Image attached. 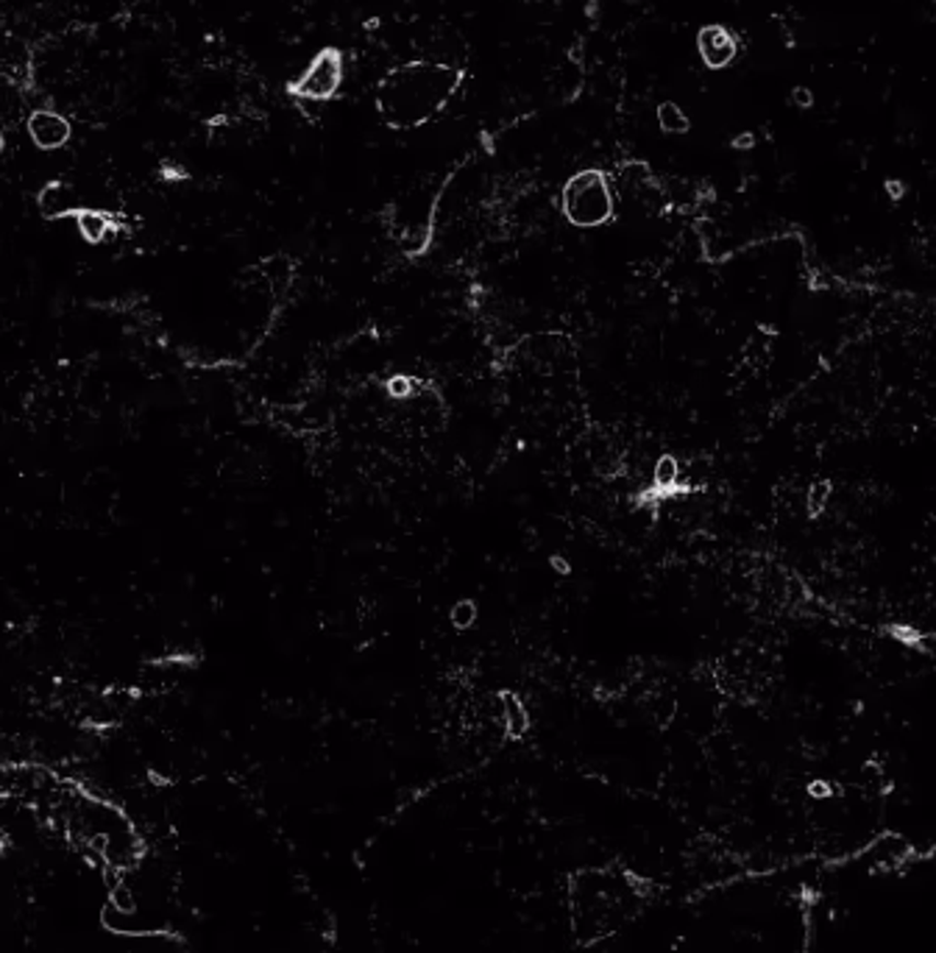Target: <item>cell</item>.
I'll return each mask as SVG.
<instances>
[{
	"mask_svg": "<svg viewBox=\"0 0 936 953\" xmlns=\"http://www.w3.org/2000/svg\"><path fill=\"white\" fill-rule=\"evenodd\" d=\"M460 87V70L438 61H410L391 70L376 90V109L391 128H418L438 117Z\"/></svg>",
	"mask_w": 936,
	"mask_h": 953,
	"instance_id": "cell-1",
	"label": "cell"
},
{
	"mask_svg": "<svg viewBox=\"0 0 936 953\" xmlns=\"http://www.w3.org/2000/svg\"><path fill=\"white\" fill-rule=\"evenodd\" d=\"M635 889L619 873L588 870L574 878L572 909L574 926L583 937H605L630 918Z\"/></svg>",
	"mask_w": 936,
	"mask_h": 953,
	"instance_id": "cell-2",
	"label": "cell"
},
{
	"mask_svg": "<svg viewBox=\"0 0 936 953\" xmlns=\"http://www.w3.org/2000/svg\"><path fill=\"white\" fill-rule=\"evenodd\" d=\"M561 206L568 224L580 226V229H594V226L608 224L617 204H613V190H610L602 170H580L566 181L561 193Z\"/></svg>",
	"mask_w": 936,
	"mask_h": 953,
	"instance_id": "cell-3",
	"label": "cell"
},
{
	"mask_svg": "<svg viewBox=\"0 0 936 953\" xmlns=\"http://www.w3.org/2000/svg\"><path fill=\"white\" fill-rule=\"evenodd\" d=\"M340 81H343V59H340L338 51L327 48L309 61L307 70L293 85V92L298 98H307V101H327L338 92Z\"/></svg>",
	"mask_w": 936,
	"mask_h": 953,
	"instance_id": "cell-4",
	"label": "cell"
},
{
	"mask_svg": "<svg viewBox=\"0 0 936 953\" xmlns=\"http://www.w3.org/2000/svg\"><path fill=\"white\" fill-rule=\"evenodd\" d=\"M25 128H29L31 143L37 145L40 152H59V148H65V145L70 143V137H74L70 121H67L65 115H59V112H54V109H37V112H31Z\"/></svg>",
	"mask_w": 936,
	"mask_h": 953,
	"instance_id": "cell-5",
	"label": "cell"
},
{
	"mask_svg": "<svg viewBox=\"0 0 936 953\" xmlns=\"http://www.w3.org/2000/svg\"><path fill=\"white\" fill-rule=\"evenodd\" d=\"M697 51L708 67H728L738 54L736 36L722 25H706L697 34Z\"/></svg>",
	"mask_w": 936,
	"mask_h": 953,
	"instance_id": "cell-6",
	"label": "cell"
},
{
	"mask_svg": "<svg viewBox=\"0 0 936 953\" xmlns=\"http://www.w3.org/2000/svg\"><path fill=\"white\" fill-rule=\"evenodd\" d=\"M76 229L92 246H101V243H110L117 235V221L112 217V212L95 210V206H81L74 215Z\"/></svg>",
	"mask_w": 936,
	"mask_h": 953,
	"instance_id": "cell-7",
	"label": "cell"
},
{
	"mask_svg": "<svg viewBox=\"0 0 936 953\" xmlns=\"http://www.w3.org/2000/svg\"><path fill=\"white\" fill-rule=\"evenodd\" d=\"M40 210H43L45 217H74L76 212L81 210L79 199H76L74 188L70 184H65V181H48L43 190H40Z\"/></svg>",
	"mask_w": 936,
	"mask_h": 953,
	"instance_id": "cell-8",
	"label": "cell"
},
{
	"mask_svg": "<svg viewBox=\"0 0 936 953\" xmlns=\"http://www.w3.org/2000/svg\"><path fill=\"white\" fill-rule=\"evenodd\" d=\"M501 717H505V728H508V737L519 739L525 737L527 728H530V714H527L525 703L516 697V694L505 692L501 694Z\"/></svg>",
	"mask_w": 936,
	"mask_h": 953,
	"instance_id": "cell-9",
	"label": "cell"
},
{
	"mask_svg": "<svg viewBox=\"0 0 936 953\" xmlns=\"http://www.w3.org/2000/svg\"><path fill=\"white\" fill-rule=\"evenodd\" d=\"M658 126L664 128L666 134H686V132H689L691 121H689V117H686V112H683V109L677 106V103L666 101V103H661V106H658Z\"/></svg>",
	"mask_w": 936,
	"mask_h": 953,
	"instance_id": "cell-10",
	"label": "cell"
},
{
	"mask_svg": "<svg viewBox=\"0 0 936 953\" xmlns=\"http://www.w3.org/2000/svg\"><path fill=\"white\" fill-rule=\"evenodd\" d=\"M653 480L658 489H675V485L680 483V463H677V458H672V455L658 458V463H655V471H653Z\"/></svg>",
	"mask_w": 936,
	"mask_h": 953,
	"instance_id": "cell-11",
	"label": "cell"
},
{
	"mask_svg": "<svg viewBox=\"0 0 936 953\" xmlns=\"http://www.w3.org/2000/svg\"><path fill=\"white\" fill-rule=\"evenodd\" d=\"M449 621H452L454 630L474 628V621H477V603H474V599H458V603L452 605V610H449Z\"/></svg>",
	"mask_w": 936,
	"mask_h": 953,
	"instance_id": "cell-12",
	"label": "cell"
},
{
	"mask_svg": "<svg viewBox=\"0 0 936 953\" xmlns=\"http://www.w3.org/2000/svg\"><path fill=\"white\" fill-rule=\"evenodd\" d=\"M416 382L410 380V377L405 374H396L393 380H387V393H391L393 399H410L413 391H416Z\"/></svg>",
	"mask_w": 936,
	"mask_h": 953,
	"instance_id": "cell-13",
	"label": "cell"
},
{
	"mask_svg": "<svg viewBox=\"0 0 936 953\" xmlns=\"http://www.w3.org/2000/svg\"><path fill=\"white\" fill-rule=\"evenodd\" d=\"M552 569H555V572H561V574H568V563H566V558H552Z\"/></svg>",
	"mask_w": 936,
	"mask_h": 953,
	"instance_id": "cell-14",
	"label": "cell"
}]
</instances>
